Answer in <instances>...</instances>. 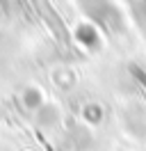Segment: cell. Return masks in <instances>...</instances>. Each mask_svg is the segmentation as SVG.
<instances>
[{"mask_svg":"<svg viewBox=\"0 0 146 151\" xmlns=\"http://www.w3.org/2000/svg\"><path fill=\"white\" fill-rule=\"evenodd\" d=\"M144 87H146V78H144Z\"/></svg>","mask_w":146,"mask_h":151,"instance_id":"1","label":"cell"}]
</instances>
